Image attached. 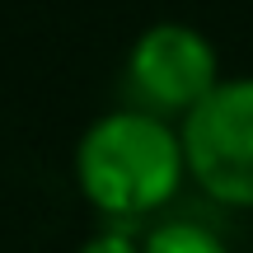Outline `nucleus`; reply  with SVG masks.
Returning <instances> with one entry per match:
<instances>
[{
  "mask_svg": "<svg viewBox=\"0 0 253 253\" xmlns=\"http://www.w3.org/2000/svg\"><path fill=\"white\" fill-rule=\"evenodd\" d=\"M136 103L160 118H188L220 84V56L192 24H150L126 56Z\"/></svg>",
  "mask_w": 253,
  "mask_h": 253,
  "instance_id": "obj_3",
  "label": "nucleus"
},
{
  "mask_svg": "<svg viewBox=\"0 0 253 253\" xmlns=\"http://www.w3.org/2000/svg\"><path fill=\"white\" fill-rule=\"evenodd\" d=\"M80 253H141V235L131 230V220H118V225L99 230L94 239H84Z\"/></svg>",
  "mask_w": 253,
  "mask_h": 253,
  "instance_id": "obj_5",
  "label": "nucleus"
},
{
  "mask_svg": "<svg viewBox=\"0 0 253 253\" xmlns=\"http://www.w3.org/2000/svg\"><path fill=\"white\" fill-rule=\"evenodd\" d=\"M141 253H230V244L202 220H164L141 239Z\"/></svg>",
  "mask_w": 253,
  "mask_h": 253,
  "instance_id": "obj_4",
  "label": "nucleus"
},
{
  "mask_svg": "<svg viewBox=\"0 0 253 253\" xmlns=\"http://www.w3.org/2000/svg\"><path fill=\"white\" fill-rule=\"evenodd\" d=\"M80 192L113 220H141L169 207L188 178L178 126L145 108H118L89 122L75 145Z\"/></svg>",
  "mask_w": 253,
  "mask_h": 253,
  "instance_id": "obj_1",
  "label": "nucleus"
},
{
  "mask_svg": "<svg viewBox=\"0 0 253 253\" xmlns=\"http://www.w3.org/2000/svg\"><path fill=\"white\" fill-rule=\"evenodd\" d=\"M188 173L211 202L253 211V75L220 80L178 126Z\"/></svg>",
  "mask_w": 253,
  "mask_h": 253,
  "instance_id": "obj_2",
  "label": "nucleus"
}]
</instances>
